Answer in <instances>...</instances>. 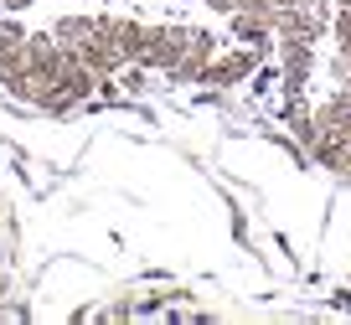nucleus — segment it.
Returning <instances> with one entry per match:
<instances>
[{
    "label": "nucleus",
    "mask_w": 351,
    "mask_h": 325,
    "mask_svg": "<svg viewBox=\"0 0 351 325\" xmlns=\"http://www.w3.org/2000/svg\"><path fill=\"white\" fill-rule=\"evenodd\" d=\"M274 57H279V83H285V98H300L315 73V47L300 42V36H274Z\"/></svg>",
    "instance_id": "obj_1"
},
{
    "label": "nucleus",
    "mask_w": 351,
    "mask_h": 325,
    "mask_svg": "<svg viewBox=\"0 0 351 325\" xmlns=\"http://www.w3.org/2000/svg\"><path fill=\"white\" fill-rule=\"evenodd\" d=\"M258 62H269L258 47H232V52H222V57L207 62V77H202V83L207 88H243L253 73H258Z\"/></svg>",
    "instance_id": "obj_2"
},
{
    "label": "nucleus",
    "mask_w": 351,
    "mask_h": 325,
    "mask_svg": "<svg viewBox=\"0 0 351 325\" xmlns=\"http://www.w3.org/2000/svg\"><path fill=\"white\" fill-rule=\"evenodd\" d=\"M217 57V36L212 32H202V26H191V36H186V52L176 57V67L165 77H171L176 88H191V83H202L207 77V62Z\"/></svg>",
    "instance_id": "obj_3"
},
{
    "label": "nucleus",
    "mask_w": 351,
    "mask_h": 325,
    "mask_svg": "<svg viewBox=\"0 0 351 325\" xmlns=\"http://www.w3.org/2000/svg\"><path fill=\"white\" fill-rule=\"evenodd\" d=\"M186 36H191V26H145V52H140V67L171 73L176 57L186 52Z\"/></svg>",
    "instance_id": "obj_4"
},
{
    "label": "nucleus",
    "mask_w": 351,
    "mask_h": 325,
    "mask_svg": "<svg viewBox=\"0 0 351 325\" xmlns=\"http://www.w3.org/2000/svg\"><path fill=\"white\" fill-rule=\"evenodd\" d=\"M67 47L57 42L52 32H36V36H26V73L36 77V83H57V73L67 67Z\"/></svg>",
    "instance_id": "obj_5"
},
{
    "label": "nucleus",
    "mask_w": 351,
    "mask_h": 325,
    "mask_svg": "<svg viewBox=\"0 0 351 325\" xmlns=\"http://www.w3.org/2000/svg\"><path fill=\"white\" fill-rule=\"evenodd\" d=\"M315 130L351 150V93H330L326 104H315Z\"/></svg>",
    "instance_id": "obj_6"
},
{
    "label": "nucleus",
    "mask_w": 351,
    "mask_h": 325,
    "mask_svg": "<svg viewBox=\"0 0 351 325\" xmlns=\"http://www.w3.org/2000/svg\"><path fill=\"white\" fill-rule=\"evenodd\" d=\"M99 32L124 52V62H140V52H145V21H134V16H99Z\"/></svg>",
    "instance_id": "obj_7"
},
{
    "label": "nucleus",
    "mask_w": 351,
    "mask_h": 325,
    "mask_svg": "<svg viewBox=\"0 0 351 325\" xmlns=\"http://www.w3.org/2000/svg\"><path fill=\"white\" fill-rule=\"evenodd\" d=\"M26 77V32L5 16L0 21V83H16Z\"/></svg>",
    "instance_id": "obj_8"
},
{
    "label": "nucleus",
    "mask_w": 351,
    "mask_h": 325,
    "mask_svg": "<svg viewBox=\"0 0 351 325\" xmlns=\"http://www.w3.org/2000/svg\"><path fill=\"white\" fill-rule=\"evenodd\" d=\"M73 52L83 57V62L93 67V73H99V77H119V67H124V52H119V47H114V42H109V36H104V32L83 36V42H77Z\"/></svg>",
    "instance_id": "obj_9"
},
{
    "label": "nucleus",
    "mask_w": 351,
    "mask_h": 325,
    "mask_svg": "<svg viewBox=\"0 0 351 325\" xmlns=\"http://www.w3.org/2000/svg\"><path fill=\"white\" fill-rule=\"evenodd\" d=\"M93 32H99V16H62V21L52 26V36L62 47H77L83 36H93Z\"/></svg>",
    "instance_id": "obj_10"
},
{
    "label": "nucleus",
    "mask_w": 351,
    "mask_h": 325,
    "mask_svg": "<svg viewBox=\"0 0 351 325\" xmlns=\"http://www.w3.org/2000/svg\"><path fill=\"white\" fill-rule=\"evenodd\" d=\"M232 238L248 243V217H243V212H232Z\"/></svg>",
    "instance_id": "obj_11"
},
{
    "label": "nucleus",
    "mask_w": 351,
    "mask_h": 325,
    "mask_svg": "<svg viewBox=\"0 0 351 325\" xmlns=\"http://www.w3.org/2000/svg\"><path fill=\"white\" fill-rule=\"evenodd\" d=\"M207 5H212V11H217V16H232V11H238V5H243V0H207Z\"/></svg>",
    "instance_id": "obj_12"
},
{
    "label": "nucleus",
    "mask_w": 351,
    "mask_h": 325,
    "mask_svg": "<svg viewBox=\"0 0 351 325\" xmlns=\"http://www.w3.org/2000/svg\"><path fill=\"white\" fill-rule=\"evenodd\" d=\"M5 5H11V11H26V5H36V0H0V11H5Z\"/></svg>",
    "instance_id": "obj_13"
},
{
    "label": "nucleus",
    "mask_w": 351,
    "mask_h": 325,
    "mask_svg": "<svg viewBox=\"0 0 351 325\" xmlns=\"http://www.w3.org/2000/svg\"><path fill=\"white\" fill-rule=\"evenodd\" d=\"M341 181H351V155H346V171H341Z\"/></svg>",
    "instance_id": "obj_14"
},
{
    "label": "nucleus",
    "mask_w": 351,
    "mask_h": 325,
    "mask_svg": "<svg viewBox=\"0 0 351 325\" xmlns=\"http://www.w3.org/2000/svg\"><path fill=\"white\" fill-rule=\"evenodd\" d=\"M274 5H300V0H274Z\"/></svg>",
    "instance_id": "obj_15"
}]
</instances>
